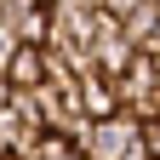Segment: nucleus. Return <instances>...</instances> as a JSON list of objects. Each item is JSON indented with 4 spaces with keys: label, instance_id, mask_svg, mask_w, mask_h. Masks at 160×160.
I'll list each match as a JSON object with an SVG mask.
<instances>
[{
    "label": "nucleus",
    "instance_id": "1",
    "mask_svg": "<svg viewBox=\"0 0 160 160\" xmlns=\"http://www.w3.org/2000/svg\"><path fill=\"white\" fill-rule=\"evenodd\" d=\"M86 154L97 160H143V126H137L132 114H109V120H92L86 143H80Z\"/></svg>",
    "mask_w": 160,
    "mask_h": 160
},
{
    "label": "nucleus",
    "instance_id": "2",
    "mask_svg": "<svg viewBox=\"0 0 160 160\" xmlns=\"http://www.w3.org/2000/svg\"><path fill=\"white\" fill-rule=\"evenodd\" d=\"M69 103L86 114V120H109V114H120V80L86 63V69H80V80L69 86Z\"/></svg>",
    "mask_w": 160,
    "mask_h": 160
},
{
    "label": "nucleus",
    "instance_id": "3",
    "mask_svg": "<svg viewBox=\"0 0 160 160\" xmlns=\"http://www.w3.org/2000/svg\"><path fill=\"white\" fill-rule=\"evenodd\" d=\"M0 29H6L17 46H46V40H52V6H34V0H0Z\"/></svg>",
    "mask_w": 160,
    "mask_h": 160
},
{
    "label": "nucleus",
    "instance_id": "4",
    "mask_svg": "<svg viewBox=\"0 0 160 160\" xmlns=\"http://www.w3.org/2000/svg\"><path fill=\"white\" fill-rule=\"evenodd\" d=\"M137 57L132 46V34L120 29V17L114 12H97V40H92V69H103V74H126V63Z\"/></svg>",
    "mask_w": 160,
    "mask_h": 160
},
{
    "label": "nucleus",
    "instance_id": "5",
    "mask_svg": "<svg viewBox=\"0 0 160 160\" xmlns=\"http://www.w3.org/2000/svg\"><path fill=\"white\" fill-rule=\"evenodd\" d=\"M0 74H6L12 92H34V86H46V46H17V40H12V52H6V63H0Z\"/></svg>",
    "mask_w": 160,
    "mask_h": 160
},
{
    "label": "nucleus",
    "instance_id": "6",
    "mask_svg": "<svg viewBox=\"0 0 160 160\" xmlns=\"http://www.w3.org/2000/svg\"><path fill=\"white\" fill-rule=\"evenodd\" d=\"M29 160H80V143L63 137V132H40L34 149H29Z\"/></svg>",
    "mask_w": 160,
    "mask_h": 160
},
{
    "label": "nucleus",
    "instance_id": "7",
    "mask_svg": "<svg viewBox=\"0 0 160 160\" xmlns=\"http://www.w3.org/2000/svg\"><path fill=\"white\" fill-rule=\"evenodd\" d=\"M143 154L160 160V120H143Z\"/></svg>",
    "mask_w": 160,
    "mask_h": 160
},
{
    "label": "nucleus",
    "instance_id": "8",
    "mask_svg": "<svg viewBox=\"0 0 160 160\" xmlns=\"http://www.w3.org/2000/svg\"><path fill=\"white\" fill-rule=\"evenodd\" d=\"M69 6H86V12H103V0H69Z\"/></svg>",
    "mask_w": 160,
    "mask_h": 160
},
{
    "label": "nucleus",
    "instance_id": "9",
    "mask_svg": "<svg viewBox=\"0 0 160 160\" xmlns=\"http://www.w3.org/2000/svg\"><path fill=\"white\" fill-rule=\"evenodd\" d=\"M0 160H29V154L23 149H0Z\"/></svg>",
    "mask_w": 160,
    "mask_h": 160
},
{
    "label": "nucleus",
    "instance_id": "10",
    "mask_svg": "<svg viewBox=\"0 0 160 160\" xmlns=\"http://www.w3.org/2000/svg\"><path fill=\"white\" fill-rule=\"evenodd\" d=\"M34 6H57V0H34Z\"/></svg>",
    "mask_w": 160,
    "mask_h": 160
},
{
    "label": "nucleus",
    "instance_id": "11",
    "mask_svg": "<svg viewBox=\"0 0 160 160\" xmlns=\"http://www.w3.org/2000/svg\"><path fill=\"white\" fill-rule=\"evenodd\" d=\"M80 160H97V154H86V149H80Z\"/></svg>",
    "mask_w": 160,
    "mask_h": 160
}]
</instances>
